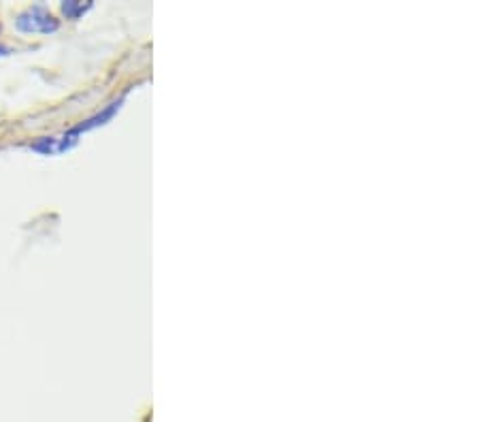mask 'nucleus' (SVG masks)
Returning a JSON list of instances; mask_svg holds the SVG:
<instances>
[{"label":"nucleus","instance_id":"1","mask_svg":"<svg viewBox=\"0 0 479 422\" xmlns=\"http://www.w3.org/2000/svg\"><path fill=\"white\" fill-rule=\"evenodd\" d=\"M122 102H124V96L122 98H118V100H113L109 107H104L100 114H96V116H92V118H88V120H83V122H79L77 126H73V128H69L67 132H64V137L62 139H58V149H56V154L58 151H67V149H71L75 143H77V137L81 135V132H88V130H92V128H98V126H102V124H106L109 122L118 111H120V107H122Z\"/></svg>","mask_w":479,"mask_h":422},{"label":"nucleus","instance_id":"2","mask_svg":"<svg viewBox=\"0 0 479 422\" xmlns=\"http://www.w3.org/2000/svg\"><path fill=\"white\" fill-rule=\"evenodd\" d=\"M15 28L20 32H26V34H51V32H56L60 28V20L53 18L45 7L41 5H34L30 9H26L24 13L18 15L15 20Z\"/></svg>","mask_w":479,"mask_h":422},{"label":"nucleus","instance_id":"3","mask_svg":"<svg viewBox=\"0 0 479 422\" xmlns=\"http://www.w3.org/2000/svg\"><path fill=\"white\" fill-rule=\"evenodd\" d=\"M92 9V3L88 0V3H79V0H67V3H62V11L69 20H79L83 13H88Z\"/></svg>","mask_w":479,"mask_h":422},{"label":"nucleus","instance_id":"4","mask_svg":"<svg viewBox=\"0 0 479 422\" xmlns=\"http://www.w3.org/2000/svg\"><path fill=\"white\" fill-rule=\"evenodd\" d=\"M32 149H34V151H41V154H47V156H49V154H56V149H58V139L45 137V139L32 143Z\"/></svg>","mask_w":479,"mask_h":422},{"label":"nucleus","instance_id":"5","mask_svg":"<svg viewBox=\"0 0 479 422\" xmlns=\"http://www.w3.org/2000/svg\"><path fill=\"white\" fill-rule=\"evenodd\" d=\"M9 54H11V47L0 45V58H3V56H9Z\"/></svg>","mask_w":479,"mask_h":422}]
</instances>
